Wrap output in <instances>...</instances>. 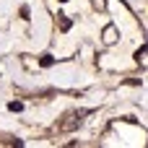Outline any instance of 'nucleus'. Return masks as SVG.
Segmentation results:
<instances>
[{
    "label": "nucleus",
    "mask_w": 148,
    "mask_h": 148,
    "mask_svg": "<svg viewBox=\"0 0 148 148\" xmlns=\"http://www.w3.org/2000/svg\"><path fill=\"white\" fill-rule=\"evenodd\" d=\"M8 109H10V112H21V109H23V104H21V101H10V104H8Z\"/></svg>",
    "instance_id": "obj_6"
},
{
    "label": "nucleus",
    "mask_w": 148,
    "mask_h": 148,
    "mask_svg": "<svg viewBox=\"0 0 148 148\" xmlns=\"http://www.w3.org/2000/svg\"><path fill=\"white\" fill-rule=\"evenodd\" d=\"M83 117H86V112H65L62 114V120L57 122V130L60 133H73V130H78L81 125H83Z\"/></svg>",
    "instance_id": "obj_1"
},
{
    "label": "nucleus",
    "mask_w": 148,
    "mask_h": 148,
    "mask_svg": "<svg viewBox=\"0 0 148 148\" xmlns=\"http://www.w3.org/2000/svg\"><path fill=\"white\" fill-rule=\"evenodd\" d=\"M143 57H146V44H143V47L135 52V60H138V62H143Z\"/></svg>",
    "instance_id": "obj_7"
},
{
    "label": "nucleus",
    "mask_w": 148,
    "mask_h": 148,
    "mask_svg": "<svg viewBox=\"0 0 148 148\" xmlns=\"http://www.w3.org/2000/svg\"><path fill=\"white\" fill-rule=\"evenodd\" d=\"M104 42H107V44H112V42H114V29H112V26L104 31Z\"/></svg>",
    "instance_id": "obj_5"
},
{
    "label": "nucleus",
    "mask_w": 148,
    "mask_h": 148,
    "mask_svg": "<svg viewBox=\"0 0 148 148\" xmlns=\"http://www.w3.org/2000/svg\"><path fill=\"white\" fill-rule=\"evenodd\" d=\"M39 65H42V68H49V65H55V57H52V55H42Z\"/></svg>",
    "instance_id": "obj_4"
},
{
    "label": "nucleus",
    "mask_w": 148,
    "mask_h": 148,
    "mask_svg": "<svg viewBox=\"0 0 148 148\" xmlns=\"http://www.w3.org/2000/svg\"><path fill=\"white\" fill-rule=\"evenodd\" d=\"M60 3H68V0H60Z\"/></svg>",
    "instance_id": "obj_8"
},
{
    "label": "nucleus",
    "mask_w": 148,
    "mask_h": 148,
    "mask_svg": "<svg viewBox=\"0 0 148 148\" xmlns=\"http://www.w3.org/2000/svg\"><path fill=\"white\" fill-rule=\"evenodd\" d=\"M0 143H5V146H23V140L13 138V135H0Z\"/></svg>",
    "instance_id": "obj_3"
},
{
    "label": "nucleus",
    "mask_w": 148,
    "mask_h": 148,
    "mask_svg": "<svg viewBox=\"0 0 148 148\" xmlns=\"http://www.w3.org/2000/svg\"><path fill=\"white\" fill-rule=\"evenodd\" d=\"M57 23H60V31H68V29L73 26V21H70L65 13H57Z\"/></svg>",
    "instance_id": "obj_2"
}]
</instances>
